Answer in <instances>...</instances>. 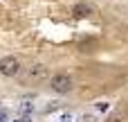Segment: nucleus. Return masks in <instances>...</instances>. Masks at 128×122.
Returning <instances> with one entry per match:
<instances>
[{"label": "nucleus", "mask_w": 128, "mask_h": 122, "mask_svg": "<svg viewBox=\"0 0 128 122\" xmlns=\"http://www.w3.org/2000/svg\"><path fill=\"white\" fill-rule=\"evenodd\" d=\"M50 86H52V91H54V93L65 95V93H70V91H72V79H70L68 75H54V77H52V82H50Z\"/></svg>", "instance_id": "f257e3e1"}, {"label": "nucleus", "mask_w": 128, "mask_h": 122, "mask_svg": "<svg viewBox=\"0 0 128 122\" xmlns=\"http://www.w3.org/2000/svg\"><path fill=\"white\" fill-rule=\"evenodd\" d=\"M20 72V61L16 57H2L0 59V75L4 77H14Z\"/></svg>", "instance_id": "f03ea898"}, {"label": "nucleus", "mask_w": 128, "mask_h": 122, "mask_svg": "<svg viewBox=\"0 0 128 122\" xmlns=\"http://www.w3.org/2000/svg\"><path fill=\"white\" fill-rule=\"evenodd\" d=\"M47 66H43V63H36V66H32L29 68V77L32 79H43V77H47Z\"/></svg>", "instance_id": "7ed1b4c3"}, {"label": "nucleus", "mask_w": 128, "mask_h": 122, "mask_svg": "<svg viewBox=\"0 0 128 122\" xmlns=\"http://www.w3.org/2000/svg\"><path fill=\"white\" fill-rule=\"evenodd\" d=\"M90 11H92V7H90V5H86V2H79V5H74V7H72V14H74L76 18L90 16Z\"/></svg>", "instance_id": "20e7f679"}, {"label": "nucleus", "mask_w": 128, "mask_h": 122, "mask_svg": "<svg viewBox=\"0 0 128 122\" xmlns=\"http://www.w3.org/2000/svg\"><path fill=\"white\" fill-rule=\"evenodd\" d=\"M32 111H34V104H29V102H22V104L18 106V115H20V118L32 115Z\"/></svg>", "instance_id": "39448f33"}, {"label": "nucleus", "mask_w": 128, "mask_h": 122, "mask_svg": "<svg viewBox=\"0 0 128 122\" xmlns=\"http://www.w3.org/2000/svg\"><path fill=\"white\" fill-rule=\"evenodd\" d=\"M56 109H61V102H50V106L45 109L47 113H52V111H56Z\"/></svg>", "instance_id": "423d86ee"}, {"label": "nucleus", "mask_w": 128, "mask_h": 122, "mask_svg": "<svg viewBox=\"0 0 128 122\" xmlns=\"http://www.w3.org/2000/svg\"><path fill=\"white\" fill-rule=\"evenodd\" d=\"M7 120V113H4V109H0V122Z\"/></svg>", "instance_id": "0eeeda50"}, {"label": "nucleus", "mask_w": 128, "mask_h": 122, "mask_svg": "<svg viewBox=\"0 0 128 122\" xmlns=\"http://www.w3.org/2000/svg\"><path fill=\"white\" fill-rule=\"evenodd\" d=\"M16 122H32V115H25V118H20V120H16Z\"/></svg>", "instance_id": "6e6552de"}]
</instances>
